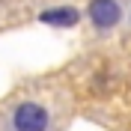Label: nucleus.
Returning <instances> with one entry per match:
<instances>
[{"mask_svg":"<svg viewBox=\"0 0 131 131\" xmlns=\"http://www.w3.org/2000/svg\"><path fill=\"white\" fill-rule=\"evenodd\" d=\"M128 21H131V18H128Z\"/></svg>","mask_w":131,"mask_h":131,"instance_id":"nucleus-4","label":"nucleus"},{"mask_svg":"<svg viewBox=\"0 0 131 131\" xmlns=\"http://www.w3.org/2000/svg\"><path fill=\"white\" fill-rule=\"evenodd\" d=\"M81 21H83V15L78 6H48L39 12V24L54 27V30H74Z\"/></svg>","mask_w":131,"mask_h":131,"instance_id":"nucleus-3","label":"nucleus"},{"mask_svg":"<svg viewBox=\"0 0 131 131\" xmlns=\"http://www.w3.org/2000/svg\"><path fill=\"white\" fill-rule=\"evenodd\" d=\"M9 131H51V110L42 101H18L6 119Z\"/></svg>","mask_w":131,"mask_h":131,"instance_id":"nucleus-1","label":"nucleus"},{"mask_svg":"<svg viewBox=\"0 0 131 131\" xmlns=\"http://www.w3.org/2000/svg\"><path fill=\"white\" fill-rule=\"evenodd\" d=\"M86 18L98 33H107L122 21V6H119V0H90Z\"/></svg>","mask_w":131,"mask_h":131,"instance_id":"nucleus-2","label":"nucleus"}]
</instances>
